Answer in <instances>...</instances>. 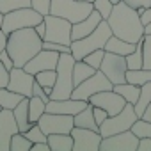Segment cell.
Masks as SVG:
<instances>
[{
  "mask_svg": "<svg viewBox=\"0 0 151 151\" xmlns=\"http://www.w3.org/2000/svg\"><path fill=\"white\" fill-rule=\"evenodd\" d=\"M101 20H105V18L101 16V13H100L98 9H93L87 18H84V20H80V22H77V23H73V27H71V41L80 39V37H86L87 34H91V32L100 25Z\"/></svg>",
  "mask_w": 151,
  "mask_h": 151,
  "instance_id": "cell-19",
  "label": "cell"
},
{
  "mask_svg": "<svg viewBox=\"0 0 151 151\" xmlns=\"http://www.w3.org/2000/svg\"><path fill=\"white\" fill-rule=\"evenodd\" d=\"M36 82V77L32 73L25 71L23 68H13L9 71V84H7V89L25 96V98H30L32 96V86Z\"/></svg>",
  "mask_w": 151,
  "mask_h": 151,
  "instance_id": "cell-15",
  "label": "cell"
},
{
  "mask_svg": "<svg viewBox=\"0 0 151 151\" xmlns=\"http://www.w3.org/2000/svg\"><path fill=\"white\" fill-rule=\"evenodd\" d=\"M30 151H52L50 149V144L48 142H34Z\"/></svg>",
  "mask_w": 151,
  "mask_h": 151,
  "instance_id": "cell-46",
  "label": "cell"
},
{
  "mask_svg": "<svg viewBox=\"0 0 151 151\" xmlns=\"http://www.w3.org/2000/svg\"><path fill=\"white\" fill-rule=\"evenodd\" d=\"M112 87H114V84L98 69L94 75H91L87 80H84V82L78 84V86H75V89H73V93H71V98L89 101V98H91L93 94H96V93H100V91L112 89Z\"/></svg>",
  "mask_w": 151,
  "mask_h": 151,
  "instance_id": "cell-9",
  "label": "cell"
},
{
  "mask_svg": "<svg viewBox=\"0 0 151 151\" xmlns=\"http://www.w3.org/2000/svg\"><path fill=\"white\" fill-rule=\"evenodd\" d=\"M135 46L137 45H133V43H130V41H124V39H121V37H117V36H110L109 37V41L105 43V52H112V53H117V55H128V53H132L133 50H135Z\"/></svg>",
  "mask_w": 151,
  "mask_h": 151,
  "instance_id": "cell-20",
  "label": "cell"
},
{
  "mask_svg": "<svg viewBox=\"0 0 151 151\" xmlns=\"http://www.w3.org/2000/svg\"><path fill=\"white\" fill-rule=\"evenodd\" d=\"M100 71L105 75V77L114 86L126 82V71H128L126 57L124 55L112 53V52H105L103 60H101V66H100Z\"/></svg>",
  "mask_w": 151,
  "mask_h": 151,
  "instance_id": "cell-10",
  "label": "cell"
},
{
  "mask_svg": "<svg viewBox=\"0 0 151 151\" xmlns=\"http://www.w3.org/2000/svg\"><path fill=\"white\" fill-rule=\"evenodd\" d=\"M37 124L41 130L50 135V133H71L75 126V119L69 114H53V112H45L39 119Z\"/></svg>",
  "mask_w": 151,
  "mask_h": 151,
  "instance_id": "cell-11",
  "label": "cell"
},
{
  "mask_svg": "<svg viewBox=\"0 0 151 151\" xmlns=\"http://www.w3.org/2000/svg\"><path fill=\"white\" fill-rule=\"evenodd\" d=\"M75 57L71 53H60L59 62H57V80L52 89V100H66L71 98V93L75 89L73 82V66H75Z\"/></svg>",
  "mask_w": 151,
  "mask_h": 151,
  "instance_id": "cell-4",
  "label": "cell"
},
{
  "mask_svg": "<svg viewBox=\"0 0 151 151\" xmlns=\"http://www.w3.org/2000/svg\"><path fill=\"white\" fill-rule=\"evenodd\" d=\"M137 147H139V137L132 130L103 137L100 144L101 151H137Z\"/></svg>",
  "mask_w": 151,
  "mask_h": 151,
  "instance_id": "cell-12",
  "label": "cell"
},
{
  "mask_svg": "<svg viewBox=\"0 0 151 151\" xmlns=\"http://www.w3.org/2000/svg\"><path fill=\"white\" fill-rule=\"evenodd\" d=\"M82 2H91V4H94V0H82Z\"/></svg>",
  "mask_w": 151,
  "mask_h": 151,
  "instance_id": "cell-54",
  "label": "cell"
},
{
  "mask_svg": "<svg viewBox=\"0 0 151 151\" xmlns=\"http://www.w3.org/2000/svg\"><path fill=\"white\" fill-rule=\"evenodd\" d=\"M103 55H105V48H98V50H94V52L87 53L82 60H86V62H87L89 66H93L94 69H100L101 60H103Z\"/></svg>",
  "mask_w": 151,
  "mask_h": 151,
  "instance_id": "cell-37",
  "label": "cell"
},
{
  "mask_svg": "<svg viewBox=\"0 0 151 151\" xmlns=\"http://www.w3.org/2000/svg\"><path fill=\"white\" fill-rule=\"evenodd\" d=\"M59 55H60L59 52L43 48V50H39V52L23 66V69L29 71V73H32V75H36V73H39V71H45V69H55V68H57V62H59Z\"/></svg>",
  "mask_w": 151,
  "mask_h": 151,
  "instance_id": "cell-16",
  "label": "cell"
},
{
  "mask_svg": "<svg viewBox=\"0 0 151 151\" xmlns=\"http://www.w3.org/2000/svg\"><path fill=\"white\" fill-rule=\"evenodd\" d=\"M117 94H121L126 103H135L139 94H140V86H135V84H130V82H123V84H116L112 87Z\"/></svg>",
  "mask_w": 151,
  "mask_h": 151,
  "instance_id": "cell-24",
  "label": "cell"
},
{
  "mask_svg": "<svg viewBox=\"0 0 151 151\" xmlns=\"http://www.w3.org/2000/svg\"><path fill=\"white\" fill-rule=\"evenodd\" d=\"M149 103H151V82L140 86V94H139L137 101L133 103V109H135V112H137L139 117L144 114V110H146V107Z\"/></svg>",
  "mask_w": 151,
  "mask_h": 151,
  "instance_id": "cell-28",
  "label": "cell"
},
{
  "mask_svg": "<svg viewBox=\"0 0 151 151\" xmlns=\"http://www.w3.org/2000/svg\"><path fill=\"white\" fill-rule=\"evenodd\" d=\"M110 2H112V6H116V4H119V2H121V0H110Z\"/></svg>",
  "mask_w": 151,
  "mask_h": 151,
  "instance_id": "cell-53",
  "label": "cell"
},
{
  "mask_svg": "<svg viewBox=\"0 0 151 151\" xmlns=\"http://www.w3.org/2000/svg\"><path fill=\"white\" fill-rule=\"evenodd\" d=\"M45 25H46V34L43 41H52V43H60V45H71V27L73 23L55 16V14H46L45 16Z\"/></svg>",
  "mask_w": 151,
  "mask_h": 151,
  "instance_id": "cell-8",
  "label": "cell"
},
{
  "mask_svg": "<svg viewBox=\"0 0 151 151\" xmlns=\"http://www.w3.org/2000/svg\"><path fill=\"white\" fill-rule=\"evenodd\" d=\"M7 36L9 34H6L4 30H0V52H4L7 48Z\"/></svg>",
  "mask_w": 151,
  "mask_h": 151,
  "instance_id": "cell-48",
  "label": "cell"
},
{
  "mask_svg": "<svg viewBox=\"0 0 151 151\" xmlns=\"http://www.w3.org/2000/svg\"><path fill=\"white\" fill-rule=\"evenodd\" d=\"M45 20L43 14H39L36 9L32 7H22L16 11H9L4 14V22H2V30L6 34H11L18 29H25V27H36L37 23H41Z\"/></svg>",
  "mask_w": 151,
  "mask_h": 151,
  "instance_id": "cell-7",
  "label": "cell"
},
{
  "mask_svg": "<svg viewBox=\"0 0 151 151\" xmlns=\"http://www.w3.org/2000/svg\"><path fill=\"white\" fill-rule=\"evenodd\" d=\"M137 151H151V137H140Z\"/></svg>",
  "mask_w": 151,
  "mask_h": 151,
  "instance_id": "cell-44",
  "label": "cell"
},
{
  "mask_svg": "<svg viewBox=\"0 0 151 151\" xmlns=\"http://www.w3.org/2000/svg\"><path fill=\"white\" fill-rule=\"evenodd\" d=\"M0 60H2V64L11 71L13 68H14V62H13V59H11V55L7 53V50H4V52H0Z\"/></svg>",
  "mask_w": 151,
  "mask_h": 151,
  "instance_id": "cell-43",
  "label": "cell"
},
{
  "mask_svg": "<svg viewBox=\"0 0 151 151\" xmlns=\"http://www.w3.org/2000/svg\"><path fill=\"white\" fill-rule=\"evenodd\" d=\"M93 9H94V4L82 2V0H52L50 14L60 16L71 23H77V22L87 18Z\"/></svg>",
  "mask_w": 151,
  "mask_h": 151,
  "instance_id": "cell-5",
  "label": "cell"
},
{
  "mask_svg": "<svg viewBox=\"0 0 151 151\" xmlns=\"http://www.w3.org/2000/svg\"><path fill=\"white\" fill-rule=\"evenodd\" d=\"M144 34H151V22L144 25Z\"/></svg>",
  "mask_w": 151,
  "mask_h": 151,
  "instance_id": "cell-51",
  "label": "cell"
},
{
  "mask_svg": "<svg viewBox=\"0 0 151 151\" xmlns=\"http://www.w3.org/2000/svg\"><path fill=\"white\" fill-rule=\"evenodd\" d=\"M71 137H73V151H100V144L103 139L98 130H89L80 126H73Z\"/></svg>",
  "mask_w": 151,
  "mask_h": 151,
  "instance_id": "cell-13",
  "label": "cell"
},
{
  "mask_svg": "<svg viewBox=\"0 0 151 151\" xmlns=\"http://www.w3.org/2000/svg\"><path fill=\"white\" fill-rule=\"evenodd\" d=\"M23 98H25V96H22V94L11 91V89H7V87H0V107H2V109L13 110Z\"/></svg>",
  "mask_w": 151,
  "mask_h": 151,
  "instance_id": "cell-27",
  "label": "cell"
},
{
  "mask_svg": "<svg viewBox=\"0 0 151 151\" xmlns=\"http://www.w3.org/2000/svg\"><path fill=\"white\" fill-rule=\"evenodd\" d=\"M30 147H32V140L25 133L16 132L11 137V151H30Z\"/></svg>",
  "mask_w": 151,
  "mask_h": 151,
  "instance_id": "cell-31",
  "label": "cell"
},
{
  "mask_svg": "<svg viewBox=\"0 0 151 151\" xmlns=\"http://www.w3.org/2000/svg\"><path fill=\"white\" fill-rule=\"evenodd\" d=\"M34 29H36V32L39 34V37L43 39V37H45V34H46V25H45V20H43L41 23H37V25H36Z\"/></svg>",
  "mask_w": 151,
  "mask_h": 151,
  "instance_id": "cell-49",
  "label": "cell"
},
{
  "mask_svg": "<svg viewBox=\"0 0 151 151\" xmlns=\"http://www.w3.org/2000/svg\"><path fill=\"white\" fill-rule=\"evenodd\" d=\"M107 22L114 36L130 41L133 45H137L144 36V25L140 22V14L137 13V9L128 6L124 0H121L119 4L112 7V13L109 14Z\"/></svg>",
  "mask_w": 151,
  "mask_h": 151,
  "instance_id": "cell-1",
  "label": "cell"
},
{
  "mask_svg": "<svg viewBox=\"0 0 151 151\" xmlns=\"http://www.w3.org/2000/svg\"><path fill=\"white\" fill-rule=\"evenodd\" d=\"M25 135L32 140V144L34 142H46V139H48V135L41 130V126L37 123H32V126L25 132Z\"/></svg>",
  "mask_w": 151,
  "mask_h": 151,
  "instance_id": "cell-36",
  "label": "cell"
},
{
  "mask_svg": "<svg viewBox=\"0 0 151 151\" xmlns=\"http://www.w3.org/2000/svg\"><path fill=\"white\" fill-rule=\"evenodd\" d=\"M124 2H126L128 6H132L133 9H137V7H140V6H144V7H149V6H151V0H124Z\"/></svg>",
  "mask_w": 151,
  "mask_h": 151,
  "instance_id": "cell-45",
  "label": "cell"
},
{
  "mask_svg": "<svg viewBox=\"0 0 151 151\" xmlns=\"http://www.w3.org/2000/svg\"><path fill=\"white\" fill-rule=\"evenodd\" d=\"M50 6H52V0H30V7L43 16L50 14Z\"/></svg>",
  "mask_w": 151,
  "mask_h": 151,
  "instance_id": "cell-38",
  "label": "cell"
},
{
  "mask_svg": "<svg viewBox=\"0 0 151 151\" xmlns=\"http://www.w3.org/2000/svg\"><path fill=\"white\" fill-rule=\"evenodd\" d=\"M22 7H30V0H0V13H9Z\"/></svg>",
  "mask_w": 151,
  "mask_h": 151,
  "instance_id": "cell-33",
  "label": "cell"
},
{
  "mask_svg": "<svg viewBox=\"0 0 151 151\" xmlns=\"http://www.w3.org/2000/svg\"><path fill=\"white\" fill-rule=\"evenodd\" d=\"M89 101L86 100H75V98H66V100H50L46 103V112H53V114H69L75 116L80 110H84L87 107Z\"/></svg>",
  "mask_w": 151,
  "mask_h": 151,
  "instance_id": "cell-18",
  "label": "cell"
},
{
  "mask_svg": "<svg viewBox=\"0 0 151 151\" xmlns=\"http://www.w3.org/2000/svg\"><path fill=\"white\" fill-rule=\"evenodd\" d=\"M126 66H128V69H140L142 68V39L137 43L135 50L126 55Z\"/></svg>",
  "mask_w": 151,
  "mask_h": 151,
  "instance_id": "cell-32",
  "label": "cell"
},
{
  "mask_svg": "<svg viewBox=\"0 0 151 151\" xmlns=\"http://www.w3.org/2000/svg\"><path fill=\"white\" fill-rule=\"evenodd\" d=\"M20 132L13 110L2 109L0 112V151H11V137Z\"/></svg>",
  "mask_w": 151,
  "mask_h": 151,
  "instance_id": "cell-17",
  "label": "cell"
},
{
  "mask_svg": "<svg viewBox=\"0 0 151 151\" xmlns=\"http://www.w3.org/2000/svg\"><path fill=\"white\" fill-rule=\"evenodd\" d=\"M126 82L135 84V86H144L151 82V69L140 68V69H128L126 71Z\"/></svg>",
  "mask_w": 151,
  "mask_h": 151,
  "instance_id": "cell-29",
  "label": "cell"
},
{
  "mask_svg": "<svg viewBox=\"0 0 151 151\" xmlns=\"http://www.w3.org/2000/svg\"><path fill=\"white\" fill-rule=\"evenodd\" d=\"M32 96H37V98H41L45 103H48L52 98L46 94V91L43 89V86L41 84H37V82H34V86H32Z\"/></svg>",
  "mask_w": 151,
  "mask_h": 151,
  "instance_id": "cell-40",
  "label": "cell"
},
{
  "mask_svg": "<svg viewBox=\"0 0 151 151\" xmlns=\"http://www.w3.org/2000/svg\"><path fill=\"white\" fill-rule=\"evenodd\" d=\"M140 117H142V119H146V121H149V123H151V103H149V105H147V107H146V110H144V114H142V116H140Z\"/></svg>",
  "mask_w": 151,
  "mask_h": 151,
  "instance_id": "cell-50",
  "label": "cell"
},
{
  "mask_svg": "<svg viewBox=\"0 0 151 151\" xmlns=\"http://www.w3.org/2000/svg\"><path fill=\"white\" fill-rule=\"evenodd\" d=\"M96 71L98 69H94L93 66H89L86 60H77L75 66H73V82H75V86H78L84 80H87L91 75H94Z\"/></svg>",
  "mask_w": 151,
  "mask_h": 151,
  "instance_id": "cell-25",
  "label": "cell"
},
{
  "mask_svg": "<svg viewBox=\"0 0 151 151\" xmlns=\"http://www.w3.org/2000/svg\"><path fill=\"white\" fill-rule=\"evenodd\" d=\"M73 119H75V126L89 128V130H98L100 132V126L94 121V114H93V105L91 103H87V107L84 110H80L78 114H75Z\"/></svg>",
  "mask_w": 151,
  "mask_h": 151,
  "instance_id": "cell-23",
  "label": "cell"
},
{
  "mask_svg": "<svg viewBox=\"0 0 151 151\" xmlns=\"http://www.w3.org/2000/svg\"><path fill=\"white\" fill-rule=\"evenodd\" d=\"M132 132H133L139 139H140V137H151V123L146 121V119H142V117H139V119L133 123Z\"/></svg>",
  "mask_w": 151,
  "mask_h": 151,
  "instance_id": "cell-35",
  "label": "cell"
},
{
  "mask_svg": "<svg viewBox=\"0 0 151 151\" xmlns=\"http://www.w3.org/2000/svg\"><path fill=\"white\" fill-rule=\"evenodd\" d=\"M140 22H142V25H146V23H149V22H151V6H149V7H146V11L140 14Z\"/></svg>",
  "mask_w": 151,
  "mask_h": 151,
  "instance_id": "cell-47",
  "label": "cell"
},
{
  "mask_svg": "<svg viewBox=\"0 0 151 151\" xmlns=\"http://www.w3.org/2000/svg\"><path fill=\"white\" fill-rule=\"evenodd\" d=\"M45 112H46V103L37 96H30L29 98V119H30V123H37V119Z\"/></svg>",
  "mask_w": 151,
  "mask_h": 151,
  "instance_id": "cell-30",
  "label": "cell"
},
{
  "mask_svg": "<svg viewBox=\"0 0 151 151\" xmlns=\"http://www.w3.org/2000/svg\"><path fill=\"white\" fill-rule=\"evenodd\" d=\"M137 119H139V116L133 109V103H126L121 112H117L114 116H109L100 124V133H101V137H109V135H114V133L132 130V126Z\"/></svg>",
  "mask_w": 151,
  "mask_h": 151,
  "instance_id": "cell-6",
  "label": "cell"
},
{
  "mask_svg": "<svg viewBox=\"0 0 151 151\" xmlns=\"http://www.w3.org/2000/svg\"><path fill=\"white\" fill-rule=\"evenodd\" d=\"M0 112H2V107H0Z\"/></svg>",
  "mask_w": 151,
  "mask_h": 151,
  "instance_id": "cell-55",
  "label": "cell"
},
{
  "mask_svg": "<svg viewBox=\"0 0 151 151\" xmlns=\"http://www.w3.org/2000/svg\"><path fill=\"white\" fill-rule=\"evenodd\" d=\"M110 36H112V29H110L109 22L101 20L100 25L91 34H87L86 37L71 41V45H69L71 46V55L75 57V60H82L87 53H91L98 48H105V43L109 41Z\"/></svg>",
  "mask_w": 151,
  "mask_h": 151,
  "instance_id": "cell-3",
  "label": "cell"
},
{
  "mask_svg": "<svg viewBox=\"0 0 151 151\" xmlns=\"http://www.w3.org/2000/svg\"><path fill=\"white\" fill-rule=\"evenodd\" d=\"M93 114H94V121L98 123V126L109 117V112H107V110H103V109H100V107H94V105H93Z\"/></svg>",
  "mask_w": 151,
  "mask_h": 151,
  "instance_id": "cell-41",
  "label": "cell"
},
{
  "mask_svg": "<svg viewBox=\"0 0 151 151\" xmlns=\"http://www.w3.org/2000/svg\"><path fill=\"white\" fill-rule=\"evenodd\" d=\"M7 53L16 68H23L39 50H43V39L34 27H25L7 36Z\"/></svg>",
  "mask_w": 151,
  "mask_h": 151,
  "instance_id": "cell-2",
  "label": "cell"
},
{
  "mask_svg": "<svg viewBox=\"0 0 151 151\" xmlns=\"http://www.w3.org/2000/svg\"><path fill=\"white\" fill-rule=\"evenodd\" d=\"M142 68L151 69V34L142 36Z\"/></svg>",
  "mask_w": 151,
  "mask_h": 151,
  "instance_id": "cell-34",
  "label": "cell"
},
{
  "mask_svg": "<svg viewBox=\"0 0 151 151\" xmlns=\"http://www.w3.org/2000/svg\"><path fill=\"white\" fill-rule=\"evenodd\" d=\"M2 22H4V13H0V30H2Z\"/></svg>",
  "mask_w": 151,
  "mask_h": 151,
  "instance_id": "cell-52",
  "label": "cell"
},
{
  "mask_svg": "<svg viewBox=\"0 0 151 151\" xmlns=\"http://www.w3.org/2000/svg\"><path fill=\"white\" fill-rule=\"evenodd\" d=\"M46 142L52 151H73V137L71 133H50Z\"/></svg>",
  "mask_w": 151,
  "mask_h": 151,
  "instance_id": "cell-22",
  "label": "cell"
},
{
  "mask_svg": "<svg viewBox=\"0 0 151 151\" xmlns=\"http://www.w3.org/2000/svg\"><path fill=\"white\" fill-rule=\"evenodd\" d=\"M89 103L94 105V107H100V109L107 110L109 116H114V114H117V112H121L124 109L126 100L121 94H117L114 89H107V91H100V93L93 94L89 98Z\"/></svg>",
  "mask_w": 151,
  "mask_h": 151,
  "instance_id": "cell-14",
  "label": "cell"
},
{
  "mask_svg": "<svg viewBox=\"0 0 151 151\" xmlns=\"http://www.w3.org/2000/svg\"><path fill=\"white\" fill-rule=\"evenodd\" d=\"M36 77V82L43 86V89L46 91V94L52 98V89L55 86V80H57V71L55 69H45V71H39L34 75Z\"/></svg>",
  "mask_w": 151,
  "mask_h": 151,
  "instance_id": "cell-26",
  "label": "cell"
},
{
  "mask_svg": "<svg viewBox=\"0 0 151 151\" xmlns=\"http://www.w3.org/2000/svg\"><path fill=\"white\" fill-rule=\"evenodd\" d=\"M9 84V69L0 60V87H7Z\"/></svg>",
  "mask_w": 151,
  "mask_h": 151,
  "instance_id": "cell-42",
  "label": "cell"
},
{
  "mask_svg": "<svg viewBox=\"0 0 151 151\" xmlns=\"http://www.w3.org/2000/svg\"><path fill=\"white\" fill-rule=\"evenodd\" d=\"M112 7H114V6H112L110 0H94V9H98L105 20H107L109 14L112 13Z\"/></svg>",
  "mask_w": 151,
  "mask_h": 151,
  "instance_id": "cell-39",
  "label": "cell"
},
{
  "mask_svg": "<svg viewBox=\"0 0 151 151\" xmlns=\"http://www.w3.org/2000/svg\"><path fill=\"white\" fill-rule=\"evenodd\" d=\"M13 114H14V119H16V123H18L20 132L25 133V132L32 126V123H30V119H29V98H23V100L13 109Z\"/></svg>",
  "mask_w": 151,
  "mask_h": 151,
  "instance_id": "cell-21",
  "label": "cell"
}]
</instances>
